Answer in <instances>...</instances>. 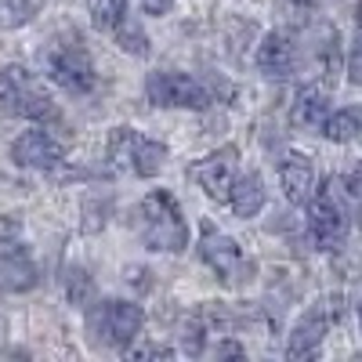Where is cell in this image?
Wrapping results in <instances>:
<instances>
[{"instance_id":"1","label":"cell","mask_w":362,"mask_h":362,"mask_svg":"<svg viewBox=\"0 0 362 362\" xmlns=\"http://www.w3.org/2000/svg\"><path fill=\"white\" fill-rule=\"evenodd\" d=\"M134 228L148 250L181 254L189 247V225L181 218V206L167 189H153L134 210Z\"/></svg>"},{"instance_id":"2","label":"cell","mask_w":362,"mask_h":362,"mask_svg":"<svg viewBox=\"0 0 362 362\" xmlns=\"http://www.w3.org/2000/svg\"><path fill=\"white\" fill-rule=\"evenodd\" d=\"M145 326V312L134 300H90L87 305V337L95 341L98 348L109 351H131V344L141 337Z\"/></svg>"},{"instance_id":"3","label":"cell","mask_w":362,"mask_h":362,"mask_svg":"<svg viewBox=\"0 0 362 362\" xmlns=\"http://www.w3.org/2000/svg\"><path fill=\"white\" fill-rule=\"evenodd\" d=\"M0 102L11 116H22L29 124H58V112L51 90L29 73L25 66H4L0 69Z\"/></svg>"},{"instance_id":"4","label":"cell","mask_w":362,"mask_h":362,"mask_svg":"<svg viewBox=\"0 0 362 362\" xmlns=\"http://www.w3.org/2000/svg\"><path fill=\"white\" fill-rule=\"evenodd\" d=\"M221 90L225 87H214L192 73H177V69H156L145 80V98L160 109H210Z\"/></svg>"},{"instance_id":"5","label":"cell","mask_w":362,"mask_h":362,"mask_svg":"<svg viewBox=\"0 0 362 362\" xmlns=\"http://www.w3.org/2000/svg\"><path fill=\"white\" fill-rule=\"evenodd\" d=\"M105 160L134 177H156L167 160V145L134 127H112L105 138Z\"/></svg>"},{"instance_id":"6","label":"cell","mask_w":362,"mask_h":362,"mask_svg":"<svg viewBox=\"0 0 362 362\" xmlns=\"http://www.w3.org/2000/svg\"><path fill=\"white\" fill-rule=\"evenodd\" d=\"M351 218H348V203L344 192L334 177L315 185L312 199H308V235L319 250H337L348 239Z\"/></svg>"},{"instance_id":"7","label":"cell","mask_w":362,"mask_h":362,"mask_svg":"<svg viewBox=\"0 0 362 362\" xmlns=\"http://www.w3.org/2000/svg\"><path fill=\"white\" fill-rule=\"evenodd\" d=\"M40 279V268L22 243V225L15 218H0V290L25 293Z\"/></svg>"},{"instance_id":"8","label":"cell","mask_w":362,"mask_h":362,"mask_svg":"<svg viewBox=\"0 0 362 362\" xmlns=\"http://www.w3.org/2000/svg\"><path fill=\"white\" fill-rule=\"evenodd\" d=\"M199 261L214 272L225 286H239V283L250 279V261H247L243 247L214 225H203V232H199Z\"/></svg>"},{"instance_id":"9","label":"cell","mask_w":362,"mask_h":362,"mask_svg":"<svg viewBox=\"0 0 362 362\" xmlns=\"http://www.w3.org/2000/svg\"><path fill=\"white\" fill-rule=\"evenodd\" d=\"M44 69H47L51 83H58L66 95H90L98 87L95 58L76 44H54L44 54Z\"/></svg>"},{"instance_id":"10","label":"cell","mask_w":362,"mask_h":362,"mask_svg":"<svg viewBox=\"0 0 362 362\" xmlns=\"http://www.w3.org/2000/svg\"><path fill=\"white\" fill-rule=\"evenodd\" d=\"M337 319H341V297H322L319 305H312L305 315L297 319V326L290 329L286 358H312L322 348L329 326H334Z\"/></svg>"},{"instance_id":"11","label":"cell","mask_w":362,"mask_h":362,"mask_svg":"<svg viewBox=\"0 0 362 362\" xmlns=\"http://www.w3.org/2000/svg\"><path fill=\"white\" fill-rule=\"evenodd\" d=\"M235 174H239V148L235 145H221L210 156H203L189 167V181L218 203H228V189H232Z\"/></svg>"},{"instance_id":"12","label":"cell","mask_w":362,"mask_h":362,"mask_svg":"<svg viewBox=\"0 0 362 362\" xmlns=\"http://www.w3.org/2000/svg\"><path fill=\"white\" fill-rule=\"evenodd\" d=\"M11 160L22 167V170H44V174H54L58 167L66 163V145L58 141L44 124L22 131L15 141H11Z\"/></svg>"},{"instance_id":"13","label":"cell","mask_w":362,"mask_h":362,"mask_svg":"<svg viewBox=\"0 0 362 362\" xmlns=\"http://www.w3.org/2000/svg\"><path fill=\"white\" fill-rule=\"evenodd\" d=\"M279 185H283V196L290 203H308L315 185H319V174H315V163L312 156L305 153H286L283 163H279Z\"/></svg>"},{"instance_id":"14","label":"cell","mask_w":362,"mask_h":362,"mask_svg":"<svg viewBox=\"0 0 362 362\" xmlns=\"http://www.w3.org/2000/svg\"><path fill=\"white\" fill-rule=\"evenodd\" d=\"M297 66V44L290 33H283V29H272V33L261 40L257 47V69L272 80H286Z\"/></svg>"},{"instance_id":"15","label":"cell","mask_w":362,"mask_h":362,"mask_svg":"<svg viewBox=\"0 0 362 362\" xmlns=\"http://www.w3.org/2000/svg\"><path fill=\"white\" fill-rule=\"evenodd\" d=\"M264 181L257 170H247V174H235L232 189H228V206L235 210V218H257L261 206H264Z\"/></svg>"},{"instance_id":"16","label":"cell","mask_w":362,"mask_h":362,"mask_svg":"<svg viewBox=\"0 0 362 362\" xmlns=\"http://www.w3.org/2000/svg\"><path fill=\"white\" fill-rule=\"evenodd\" d=\"M329 116V98L322 87H300V95L293 98V109H290V119L293 127H305V131H322Z\"/></svg>"},{"instance_id":"17","label":"cell","mask_w":362,"mask_h":362,"mask_svg":"<svg viewBox=\"0 0 362 362\" xmlns=\"http://www.w3.org/2000/svg\"><path fill=\"white\" fill-rule=\"evenodd\" d=\"M322 134L329 141H337V145L355 141L362 134V112L358 109H329L326 124H322Z\"/></svg>"},{"instance_id":"18","label":"cell","mask_w":362,"mask_h":362,"mask_svg":"<svg viewBox=\"0 0 362 362\" xmlns=\"http://www.w3.org/2000/svg\"><path fill=\"white\" fill-rule=\"evenodd\" d=\"M62 290H66V300L73 308H87L90 300H95V279H90V272L87 268H66V276H62Z\"/></svg>"},{"instance_id":"19","label":"cell","mask_w":362,"mask_h":362,"mask_svg":"<svg viewBox=\"0 0 362 362\" xmlns=\"http://www.w3.org/2000/svg\"><path fill=\"white\" fill-rule=\"evenodd\" d=\"M44 8H47V0H0V29L29 25Z\"/></svg>"},{"instance_id":"20","label":"cell","mask_w":362,"mask_h":362,"mask_svg":"<svg viewBox=\"0 0 362 362\" xmlns=\"http://www.w3.org/2000/svg\"><path fill=\"white\" fill-rule=\"evenodd\" d=\"M127 4L131 0H87L90 22H95L102 33H112V29L127 18Z\"/></svg>"},{"instance_id":"21","label":"cell","mask_w":362,"mask_h":362,"mask_svg":"<svg viewBox=\"0 0 362 362\" xmlns=\"http://www.w3.org/2000/svg\"><path fill=\"white\" fill-rule=\"evenodd\" d=\"M112 37H116V44L124 47V51H131V54H145L148 51V40L141 37V29L131 22V18H124L116 29H112Z\"/></svg>"},{"instance_id":"22","label":"cell","mask_w":362,"mask_h":362,"mask_svg":"<svg viewBox=\"0 0 362 362\" xmlns=\"http://www.w3.org/2000/svg\"><path fill=\"white\" fill-rule=\"evenodd\" d=\"M348 80L351 83H362V25H358V37L348 51Z\"/></svg>"},{"instance_id":"23","label":"cell","mask_w":362,"mask_h":362,"mask_svg":"<svg viewBox=\"0 0 362 362\" xmlns=\"http://www.w3.org/2000/svg\"><path fill=\"white\" fill-rule=\"evenodd\" d=\"M206 355H214V358H225V355H247V348L239 344V341H221L214 348H206Z\"/></svg>"},{"instance_id":"24","label":"cell","mask_w":362,"mask_h":362,"mask_svg":"<svg viewBox=\"0 0 362 362\" xmlns=\"http://www.w3.org/2000/svg\"><path fill=\"white\" fill-rule=\"evenodd\" d=\"M141 8H145V15H153V18H163V15H170L174 0H141Z\"/></svg>"},{"instance_id":"25","label":"cell","mask_w":362,"mask_h":362,"mask_svg":"<svg viewBox=\"0 0 362 362\" xmlns=\"http://www.w3.org/2000/svg\"><path fill=\"white\" fill-rule=\"evenodd\" d=\"M134 358H170L174 351L170 348H156V344H148V348H141V351H131Z\"/></svg>"},{"instance_id":"26","label":"cell","mask_w":362,"mask_h":362,"mask_svg":"<svg viewBox=\"0 0 362 362\" xmlns=\"http://www.w3.org/2000/svg\"><path fill=\"white\" fill-rule=\"evenodd\" d=\"M348 185H351L355 192H362V160H358V163H355V170L348 174Z\"/></svg>"},{"instance_id":"27","label":"cell","mask_w":362,"mask_h":362,"mask_svg":"<svg viewBox=\"0 0 362 362\" xmlns=\"http://www.w3.org/2000/svg\"><path fill=\"white\" fill-rule=\"evenodd\" d=\"M358 329H362V305H358Z\"/></svg>"}]
</instances>
